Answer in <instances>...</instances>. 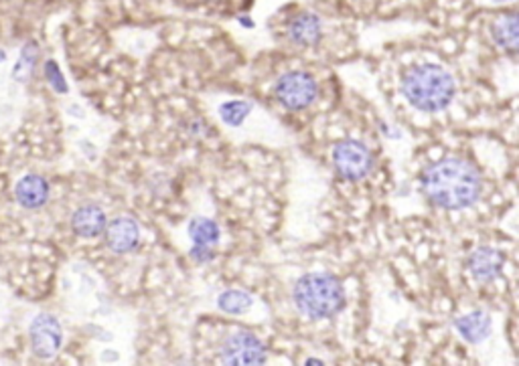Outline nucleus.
I'll list each match as a JSON object with an SVG mask.
<instances>
[{
  "mask_svg": "<svg viewBox=\"0 0 519 366\" xmlns=\"http://www.w3.org/2000/svg\"><path fill=\"white\" fill-rule=\"evenodd\" d=\"M43 71H45V77H47V81H49V86L56 89L57 94H67V89H69L67 81H66V77H63V73H61V69L56 61L53 59L45 61Z\"/></svg>",
  "mask_w": 519,
  "mask_h": 366,
  "instance_id": "nucleus-19",
  "label": "nucleus"
},
{
  "mask_svg": "<svg viewBox=\"0 0 519 366\" xmlns=\"http://www.w3.org/2000/svg\"><path fill=\"white\" fill-rule=\"evenodd\" d=\"M493 3H509V0H493Z\"/></svg>",
  "mask_w": 519,
  "mask_h": 366,
  "instance_id": "nucleus-23",
  "label": "nucleus"
},
{
  "mask_svg": "<svg viewBox=\"0 0 519 366\" xmlns=\"http://www.w3.org/2000/svg\"><path fill=\"white\" fill-rule=\"evenodd\" d=\"M5 59H6V53H5L3 49H0V63H3Z\"/></svg>",
  "mask_w": 519,
  "mask_h": 366,
  "instance_id": "nucleus-22",
  "label": "nucleus"
},
{
  "mask_svg": "<svg viewBox=\"0 0 519 366\" xmlns=\"http://www.w3.org/2000/svg\"><path fill=\"white\" fill-rule=\"evenodd\" d=\"M108 217L102 207L98 205H84L71 215V229L81 239H96L104 233Z\"/></svg>",
  "mask_w": 519,
  "mask_h": 366,
  "instance_id": "nucleus-11",
  "label": "nucleus"
},
{
  "mask_svg": "<svg viewBox=\"0 0 519 366\" xmlns=\"http://www.w3.org/2000/svg\"><path fill=\"white\" fill-rule=\"evenodd\" d=\"M333 167L343 180L359 182L373 168V154L359 140H343L333 148Z\"/></svg>",
  "mask_w": 519,
  "mask_h": 366,
  "instance_id": "nucleus-5",
  "label": "nucleus"
},
{
  "mask_svg": "<svg viewBox=\"0 0 519 366\" xmlns=\"http://www.w3.org/2000/svg\"><path fill=\"white\" fill-rule=\"evenodd\" d=\"M240 25L248 26V29H254V21H252L250 16H240Z\"/></svg>",
  "mask_w": 519,
  "mask_h": 366,
  "instance_id": "nucleus-21",
  "label": "nucleus"
},
{
  "mask_svg": "<svg viewBox=\"0 0 519 366\" xmlns=\"http://www.w3.org/2000/svg\"><path fill=\"white\" fill-rule=\"evenodd\" d=\"M29 341L35 356H39L43 361L53 359L63 344V328L59 320L53 314H39L31 322Z\"/></svg>",
  "mask_w": 519,
  "mask_h": 366,
  "instance_id": "nucleus-7",
  "label": "nucleus"
},
{
  "mask_svg": "<svg viewBox=\"0 0 519 366\" xmlns=\"http://www.w3.org/2000/svg\"><path fill=\"white\" fill-rule=\"evenodd\" d=\"M108 249L124 255L134 251L140 243V227L130 217H116L106 223L104 233Z\"/></svg>",
  "mask_w": 519,
  "mask_h": 366,
  "instance_id": "nucleus-8",
  "label": "nucleus"
},
{
  "mask_svg": "<svg viewBox=\"0 0 519 366\" xmlns=\"http://www.w3.org/2000/svg\"><path fill=\"white\" fill-rule=\"evenodd\" d=\"M51 185L41 175H26L15 185V198L23 208L37 210L49 203Z\"/></svg>",
  "mask_w": 519,
  "mask_h": 366,
  "instance_id": "nucleus-9",
  "label": "nucleus"
},
{
  "mask_svg": "<svg viewBox=\"0 0 519 366\" xmlns=\"http://www.w3.org/2000/svg\"><path fill=\"white\" fill-rule=\"evenodd\" d=\"M286 35L290 43L298 45V47H313L321 41L323 25L321 18L313 13H298L293 21L288 23Z\"/></svg>",
  "mask_w": 519,
  "mask_h": 366,
  "instance_id": "nucleus-12",
  "label": "nucleus"
},
{
  "mask_svg": "<svg viewBox=\"0 0 519 366\" xmlns=\"http://www.w3.org/2000/svg\"><path fill=\"white\" fill-rule=\"evenodd\" d=\"M420 187L434 207L461 210L477 203L483 192V178L471 162L449 157L422 170Z\"/></svg>",
  "mask_w": 519,
  "mask_h": 366,
  "instance_id": "nucleus-1",
  "label": "nucleus"
},
{
  "mask_svg": "<svg viewBox=\"0 0 519 366\" xmlns=\"http://www.w3.org/2000/svg\"><path fill=\"white\" fill-rule=\"evenodd\" d=\"M212 3H217V0H212Z\"/></svg>",
  "mask_w": 519,
  "mask_h": 366,
  "instance_id": "nucleus-24",
  "label": "nucleus"
},
{
  "mask_svg": "<svg viewBox=\"0 0 519 366\" xmlns=\"http://www.w3.org/2000/svg\"><path fill=\"white\" fill-rule=\"evenodd\" d=\"M213 249H205V247H191V251L189 255L193 258V261L197 263H207V261H212L213 259Z\"/></svg>",
  "mask_w": 519,
  "mask_h": 366,
  "instance_id": "nucleus-20",
  "label": "nucleus"
},
{
  "mask_svg": "<svg viewBox=\"0 0 519 366\" xmlns=\"http://www.w3.org/2000/svg\"><path fill=\"white\" fill-rule=\"evenodd\" d=\"M250 112H252V104L242 102V99H232V102H227L220 107V117L223 124L238 127L240 124H244L245 117L250 116Z\"/></svg>",
  "mask_w": 519,
  "mask_h": 366,
  "instance_id": "nucleus-18",
  "label": "nucleus"
},
{
  "mask_svg": "<svg viewBox=\"0 0 519 366\" xmlns=\"http://www.w3.org/2000/svg\"><path fill=\"white\" fill-rule=\"evenodd\" d=\"M491 36L499 45L501 49L509 53L517 51V15L507 13L499 16L497 21L491 25Z\"/></svg>",
  "mask_w": 519,
  "mask_h": 366,
  "instance_id": "nucleus-15",
  "label": "nucleus"
},
{
  "mask_svg": "<svg viewBox=\"0 0 519 366\" xmlns=\"http://www.w3.org/2000/svg\"><path fill=\"white\" fill-rule=\"evenodd\" d=\"M222 361L225 364H264L266 362V346L256 334L234 332L222 344Z\"/></svg>",
  "mask_w": 519,
  "mask_h": 366,
  "instance_id": "nucleus-6",
  "label": "nucleus"
},
{
  "mask_svg": "<svg viewBox=\"0 0 519 366\" xmlns=\"http://www.w3.org/2000/svg\"><path fill=\"white\" fill-rule=\"evenodd\" d=\"M189 237L195 247H205V249H215V245L222 239V229L213 219L195 217L189 223Z\"/></svg>",
  "mask_w": 519,
  "mask_h": 366,
  "instance_id": "nucleus-14",
  "label": "nucleus"
},
{
  "mask_svg": "<svg viewBox=\"0 0 519 366\" xmlns=\"http://www.w3.org/2000/svg\"><path fill=\"white\" fill-rule=\"evenodd\" d=\"M503 253L495 249V247H479L469 258L471 276L481 283L495 281L501 276V271H503Z\"/></svg>",
  "mask_w": 519,
  "mask_h": 366,
  "instance_id": "nucleus-10",
  "label": "nucleus"
},
{
  "mask_svg": "<svg viewBox=\"0 0 519 366\" xmlns=\"http://www.w3.org/2000/svg\"><path fill=\"white\" fill-rule=\"evenodd\" d=\"M457 332L471 344H479L491 334V316L485 310H472L454 322Z\"/></svg>",
  "mask_w": 519,
  "mask_h": 366,
  "instance_id": "nucleus-13",
  "label": "nucleus"
},
{
  "mask_svg": "<svg viewBox=\"0 0 519 366\" xmlns=\"http://www.w3.org/2000/svg\"><path fill=\"white\" fill-rule=\"evenodd\" d=\"M296 310L311 320H329L345 306V291L341 281L331 273H308L303 276L293 290Z\"/></svg>",
  "mask_w": 519,
  "mask_h": 366,
  "instance_id": "nucleus-3",
  "label": "nucleus"
},
{
  "mask_svg": "<svg viewBox=\"0 0 519 366\" xmlns=\"http://www.w3.org/2000/svg\"><path fill=\"white\" fill-rule=\"evenodd\" d=\"M276 102L290 109V112H300V109L311 107L318 97L317 79L306 71H288L280 76L275 84Z\"/></svg>",
  "mask_w": 519,
  "mask_h": 366,
  "instance_id": "nucleus-4",
  "label": "nucleus"
},
{
  "mask_svg": "<svg viewBox=\"0 0 519 366\" xmlns=\"http://www.w3.org/2000/svg\"><path fill=\"white\" fill-rule=\"evenodd\" d=\"M37 63H39V47L35 43H26L19 55V61H16V66L13 69V79L19 81V84H26L35 73V69H37Z\"/></svg>",
  "mask_w": 519,
  "mask_h": 366,
  "instance_id": "nucleus-16",
  "label": "nucleus"
},
{
  "mask_svg": "<svg viewBox=\"0 0 519 366\" xmlns=\"http://www.w3.org/2000/svg\"><path fill=\"white\" fill-rule=\"evenodd\" d=\"M400 89L410 106L426 114L441 112L446 106H451L454 94H457L451 73L434 63H420V66L410 67L404 73Z\"/></svg>",
  "mask_w": 519,
  "mask_h": 366,
  "instance_id": "nucleus-2",
  "label": "nucleus"
},
{
  "mask_svg": "<svg viewBox=\"0 0 519 366\" xmlns=\"http://www.w3.org/2000/svg\"><path fill=\"white\" fill-rule=\"evenodd\" d=\"M252 304H254L252 296L248 294V291H242V290L223 291V294L217 298V308H220L222 312L232 314V316L245 314L252 308Z\"/></svg>",
  "mask_w": 519,
  "mask_h": 366,
  "instance_id": "nucleus-17",
  "label": "nucleus"
}]
</instances>
